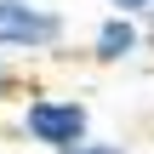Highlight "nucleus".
I'll use <instances>...</instances> for the list:
<instances>
[{
	"mask_svg": "<svg viewBox=\"0 0 154 154\" xmlns=\"http://www.w3.org/2000/svg\"><path fill=\"white\" fill-rule=\"evenodd\" d=\"M17 131L46 154H63L74 143L91 137V109L80 97H63V91H29L23 97V114H17Z\"/></svg>",
	"mask_w": 154,
	"mask_h": 154,
	"instance_id": "nucleus-1",
	"label": "nucleus"
},
{
	"mask_svg": "<svg viewBox=\"0 0 154 154\" xmlns=\"http://www.w3.org/2000/svg\"><path fill=\"white\" fill-rule=\"evenodd\" d=\"M69 40V17L40 0H0V51L6 57H51Z\"/></svg>",
	"mask_w": 154,
	"mask_h": 154,
	"instance_id": "nucleus-2",
	"label": "nucleus"
},
{
	"mask_svg": "<svg viewBox=\"0 0 154 154\" xmlns=\"http://www.w3.org/2000/svg\"><path fill=\"white\" fill-rule=\"evenodd\" d=\"M137 51H149L143 17H131V11H109V17H97V29H91V40H86V57H91V63L120 69V63H131Z\"/></svg>",
	"mask_w": 154,
	"mask_h": 154,
	"instance_id": "nucleus-3",
	"label": "nucleus"
},
{
	"mask_svg": "<svg viewBox=\"0 0 154 154\" xmlns=\"http://www.w3.org/2000/svg\"><path fill=\"white\" fill-rule=\"evenodd\" d=\"M11 97H23V69H17V57L0 51V103H11Z\"/></svg>",
	"mask_w": 154,
	"mask_h": 154,
	"instance_id": "nucleus-4",
	"label": "nucleus"
},
{
	"mask_svg": "<svg viewBox=\"0 0 154 154\" xmlns=\"http://www.w3.org/2000/svg\"><path fill=\"white\" fill-rule=\"evenodd\" d=\"M63 154H131L126 143H109V137H86V143H74V149H63Z\"/></svg>",
	"mask_w": 154,
	"mask_h": 154,
	"instance_id": "nucleus-5",
	"label": "nucleus"
},
{
	"mask_svg": "<svg viewBox=\"0 0 154 154\" xmlns=\"http://www.w3.org/2000/svg\"><path fill=\"white\" fill-rule=\"evenodd\" d=\"M103 6H109V11H131V17H143L154 0H103Z\"/></svg>",
	"mask_w": 154,
	"mask_h": 154,
	"instance_id": "nucleus-6",
	"label": "nucleus"
},
{
	"mask_svg": "<svg viewBox=\"0 0 154 154\" xmlns=\"http://www.w3.org/2000/svg\"><path fill=\"white\" fill-rule=\"evenodd\" d=\"M143 34H149V46H154V6L143 11Z\"/></svg>",
	"mask_w": 154,
	"mask_h": 154,
	"instance_id": "nucleus-7",
	"label": "nucleus"
}]
</instances>
